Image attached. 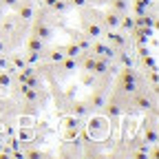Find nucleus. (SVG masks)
<instances>
[{"label":"nucleus","instance_id":"2","mask_svg":"<svg viewBox=\"0 0 159 159\" xmlns=\"http://www.w3.org/2000/svg\"><path fill=\"white\" fill-rule=\"evenodd\" d=\"M106 42L115 49V51H122L128 47V35L124 31H108L106 33Z\"/></svg>","mask_w":159,"mask_h":159},{"label":"nucleus","instance_id":"15","mask_svg":"<svg viewBox=\"0 0 159 159\" xmlns=\"http://www.w3.org/2000/svg\"><path fill=\"white\" fill-rule=\"evenodd\" d=\"M111 5H113V11H117V13H124V11L128 9V2H126V0H111Z\"/></svg>","mask_w":159,"mask_h":159},{"label":"nucleus","instance_id":"1","mask_svg":"<svg viewBox=\"0 0 159 159\" xmlns=\"http://www.w3.org/2000/svg\"><path fill=\"white\" fill-rule=\"evenodd\" d=\"M117 89L122 91V93H126V95H135V93H137V89H139V77H137L135 71H130V66H128L122 75H119Z\"/></svg>","mask_w":159,"mask_h":159},{"label":"nucleus","instance_id":"4","mask_svg":"<svg viewBox=\"0 0 159 159\" xmlns=\"http://www.w3.org/2000/svg\"><path fill=\"white\" fill-rule=\"evenodd\" d=\"M84 35L91 40H99L104 35V27L99 22H91V20H84Z\"/></svg>","mask_w":159,"mask_h":159},{"label":"nucleus","instance_id":"9","mask_svg":"<svg viewBox=\"0 0 159 159\" xmlns=\"http://www.w3.org/2000/svg\"><path fill=\"white\" fill-rule=\"evenodd\" d=\"M133 106H137V108H152V102L148 99V95H137V93H135Z\"/></svg>","mask_w":159,"mask_h":159},{"label":"nucleus","instance_id":"22","mask_svg":"<svg viewBox=\"0 0 159 159\" xmlns=\"http://www.w3.org/2000/svg\"><path fill=\"white\" fill-rule=\"evenodd\" d=\"M89 2V0H71V5H75V7H84Z\"/></svg>","mask_w":159,"mask_h":159},{"label":"nucleus","instance_id":"14","mask_svg":"<svg viewBox=\"0 0 159 159\" xmlns=\"http://www.w3.org/2000/svg\"><path fill=\"white\" fill-rule=\"evenodd\" d=\"M91 106H93V108H102V106H104V93H102V91H97V93L93 95Z\"/></svg>","mask_w":159,"mask_h":159},{"label":"nucleus","instance_id":"5","mask_svg":"<svg viewBox=\"0 0 159 159\" xmlns=\"http://www.w3.org/2000/svg\"><path fill=\"white\" fill-rule=\"evenodd\" d=\"M33 35H38L40 40H49V38H51V29L47 27V22H44L42 16H40V18L35 20V25H33Z\"/></svg>","mask_w":159,"mask_h":159},{"label":"nucleus","instance_id":"12","mask_svg":"<svg viewBox=\"0 0 159 159\" xmlns=\"http://www.w3.org/2000/svg\"><path fill=\"white\" fill-rule=\"evenodd\" d=\"M119 27H122V31L126 33V31H133V29L137 27V22H135V18L126 16V18H122V20H119Z\"/></svg>","mask_w":159,"mask_h":159},{"label":"nucleus","instance_id":"16","mask_svg":"<svg viewBox=\"0 0 159 159\" xmlns=\"http://www.w3.org/2000/svg\"><path fill=\"white\" fill-rule=\"evenodd\" d=\"M11 84V73L9 71H0V89H7Z\"/></svg>","mask_w":159,"mask_h":159},{"label":"nucleus","instance_id":"17","mask_svg":"<svg viewBox=\"0 0 159 159\" xmlns=\"http://www.w3.org/2000/svg\"><path fill=\"white\" fill-rule=\"evenodd\" d=\"M66 55H64V49H55V51H51V55H49V60L51 62H62Z\"/></svg>","mask_w":159,"mask_h":159},{"label":"nucleus","instance_id":"13","mask_svg":"<svg viewBox=\"0 0 159 159\" xmlns=\"http://www.w3.org/2000/svg\"><path fill=\"white\" fill-rule=\"evenodd\" d=\"M18 13L22 20H31L33 18V7L31 5H18Z\"/></svg>","mask_w":159,"mask_h":159},{"label":"nucleus","instance_id":"21","mask_svg":"<svg viewBox=\"0 0 159 159\" xmlns=\"http://www.w3.org/2000/svg\"><path fill=\"white\" fill-rule=\"evenodd\" d=\"M0 5H9V7H18L20 0H0Z\"/></svg>","mask_w":159,"mask_h":159},{"label":"nucleus","instance_id":"18","mask_svg":"<svg viewBox=\"0 0 159 159\" xmlns=\"http://www.w3.org/2000/svg\"><path fill=\"white\" fill-rule=\"evenodd\" d=\"M73 113H75V117H84V115L89 113V106L80 102V104H75V106H73Z\"/></svg>","mask_w":159,"mask_h":159},{"label":"nucleus","instance_id":"7","mask_svg":"<svg viewBox=\"0 0 159 159\" xmlns=\"http://www.w3.org/2000/svg\"><path fill=\"white\" fill-rule=\"evenodd\" d=\"M133 33H135V40H137L139 44H146V42H148V38L152 35V29H150V27H139V29L135 27Z\"/></svg>","mask_w":159,"mask_h":159},{"label":"nucleus","instance_id":"19","mask_svg":"<svg viewBox=\"0 0 159 159\" xmlns=\"http://www.w3.org/2000/svg\"><path fill=\"white\" fill-rule=\"evenodd\" d=\"M146 142L148 144H157V130H155V126H146Z\"/></svg>","mask_w":159,"mask_h":159},{"label":"nucleus","instance_id":"11","mask_svg":"<svg viewBox=\"0 0 159 159\" xmlns=\"http://www.w3.org/2000/svg\"><path fill=\"white\" fill-rule=\"evenodd\" d=\"M80 53H82V47H80L77 42H71V44L64 47V55H66V57H77Z\"/></svg>","mask_w":159,"mask_h":159},{"label":"nucleus","instance_id":"6","mask_svg":"<svg viewBox=\"0 0 159 159\" xmlns=\"http://www.w3.org/2000/svg\"><path fill=\"white\" fill-rule=\"evenodd\" d=\"M42 47H44V40H40L38 35H31L29 38V44H27V49H29V60H35L40 53H42Z\"/></svg>","mask_w":159,"mask_h":159},{"label":"nucleus","instance_id":"3","mask_svg":"<svg viewBox=\"0 0 159 159\" xmlns=\"http://www.w3.org/2000/svg\"><path fill=\"white\" fill-rule=\"evenodd\" d=\"M91 51H93V55H97V57H104V60H115V55H117V51L106 42V44H102V42H95L93 47H91Z\"/></svg>","mask_w":159,"mask_h":159},{"label":"nucleus","instance_id":"23","mask_svg":"<svg viewBox=\"0 0 159 159\" xmlns=\"http://www.w3.org/2000/svg\"><path fill=\"white\" fill-rule=\"evenodd\" d=\"M7 53V44L2 42V35H0V55H5Z\"/></svg>","mask_w":159,"mask_h":159},{"label":"nucleus","instance_id":"10","mask_svg":"<svg viewBox=\"0 0 159 159\" xmlns=\"http://www.w3.org/2000/svg\"><path fill=\"white\" fill-rule=\"evenodd\" d=\"M66 128H69V133H66V137H73L75 133H77V128H80V117H66Z\"/></svg>","mask_w":159,"mask_h":159},{"label":"nucleus","instance_id":"26","mask_svg":"<svg viewBox=\"0 0 159 159\" xmlns=\"http://www.w3.org/2000/svg\"><path fill=\"white\" fill-rule=\"evenodd\" d=\"M126 2H130V0H126Z\"/></svg>","mask_w":159,"mask_h":159},{"label":"nucleus","instance_id":"24","mask_svg":"<svg viewBox=\"0 0 159 159\" xmlns=\"http://www.w3.org/2000/svg\"><path fill=\"white\" fill-rule=\"evenodd\" d=\"M91 2H95V5H102V2H106V0H91Z\"/></svg>","mask_w":159,"mask_h":159},{"label":"nucleus","instance_id":"8","mask_svg":"<svg viewBox=\"0 0 159 159\" xmlns=\"http://www.w3.org/2000/svg\"><path fill=\"white\" fill-rule=\"evenodd\" d=\"M119 20H122V13L111 11V13H106V16H104L102 25H104V27H108V29H117V27H119Z\"/></svg>","mask_w":159,"mask_h":159},{"label":"nucleus","instance_id":"20","mask_svg":"<svg viewBox=\"0 0 159 159\" xmlns=\"http://www.w3.org/2000/svg\"><path fill=\"white\" fill-rule=\"evenodd\" d=\"M119 57H122V62H124L126 66H130V64H133V57H130V55H126V53H122V55H119Z\"/></svg>","mask_w":159,"mask_h":159},{"label":"nucleus","instance_id":"25","mask_svg":"<svg viewBox=\"0 0 159 159\" xmlns=\"http://www.w3.org/2000/svg\"><path fill=\"white\" fill-rule=\"evenodd\" d=\"M0 18H2V9H0Z\"/></svg>","mask_w":159,"mask_h":159}]
</instances>
